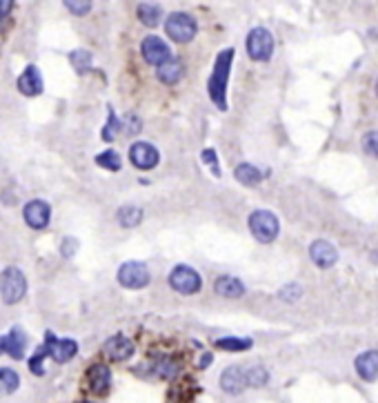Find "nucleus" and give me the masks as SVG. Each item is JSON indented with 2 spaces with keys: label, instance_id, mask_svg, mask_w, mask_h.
Instances as JSON below:
<instances>
[{
  "label": "nucleus",
  "instance_id": "41",
  "mask_svg": "<svg viewBox=\"0 0 378 403\" xmlns=\"http://www.w3.org/2000/svg\"><path fill=\"white\" fill-rule=\"evenodd\" d=\"M376 96H378V80H376Z\"/></svg>",
  "mask_w": 378,
  "mask_h": 403
},
{
  "label": "nucleus",
  "instance_id": "9",
  "mask_svg": "<svg viewBox=\"0 0 378 403\" xmlns=\"http://www.w3.org/2000/svg\"><path fill=\"white\" fill-rule=\"evenodd\" d=\"M45 348L56 363H67L78 354V344L74 339H56L54 332L45 334Z\"/></svg>",
  "mask_w": 378,
  "mask_h": 403
},
{
  "label": "nucleus",
  "instance_id": "30",
  "mask_svg": "<svg viewBox=\"0 0 378 403\" xmlns=\"http://www.w3.org/2000/svg\"><path fill=\"white\" fill-rule=\"evenodd\" d=\"M270 381V372H267L263 365H254V368L247 370V386L252 388H263Z\"/></svg>",
  "mask_w": 378,
  "mask_h": 403
},
{
  "label": "nucleus",
  "instance_id": "25",
  "mask_svg": "<svg viewBox=\"0 0 378 403\" xmlns=\"http://www.w3.org/2000/svg\"><path fill=\"white\" fill-rule=\"evenodd\" d=\"M214 346L218 350H227V352H242L252 348V339H242V337H223L214 341Z\"/></svg>",
  "mask_w": 378,
  "mask_h": 403
},
{
  "label": "nucleus",
  "instance_id": "17",
  "mask_svg": "<svg viewBox=\"0 0 378 403\" xmlns=\"http://www.w3.org/2000/svg\"><path fill=\"white\" fill-rule=\"evenodd\" d=\"M214 292L223 299H240L245 295V283L231 274H223L214 281Z\"/></svg>",
  "mask_w": 378,
  "mask_h": 403
},
{
  "label": "nucleus",
  "instance_id": "32",
  "mask_svg": "<svg viewBox=\"0 0 378 403\" xmlns=\"http://www.w3.org/2000/svg\"><path fill=\"white\" fill-rule=\"evenodd\" d=\"M278 297L285 303H296L303 297V285L300 283H287L285 288L278 290Z\"/></svg>",
  "mask_w": 378,
  "mask_h": 403
},
{
  "label": "nucleus",
  "instance_id": "5",
  "mask_svg": "<svg viewBox=\"0 0 378 403\" xmlns=\"http://www.w3.org/2000/svg\"><path fill=\"white\" fill-rule=\"evenodd\" d=\"M167 283L174 292H178V295L191 297V295H198L203 290V276L189 265H176L174 270L169 272Z\"/></svg>",
  "mask_w": 378,
  "mask_h": 403
},
{
  "label": "nucleus",
  "instance_id": "11",
  "mask_svg": "<svg viewBox=\"0 0 378 403\" xmlns=\"http://www.w3.org/2000/svg\"><path fill=\"white\" fill-rule=\"evenodd\" d=\"M310 259L314 261L316 267H321V270H329V267H334L336 261H338V250H336V246L332 241L319 239L310 246Z\"/></svg>",
  "mask_w": 378,
  "mask_h": 403
},
{
  "label": "nucleus",
  "instance_id": "22",
  "mask_svg": "<svg viewBox=\"0 0 378 403\" xmlns=\"http://www.w3.org/2000/svg\"><path fill=\"white\" fill-rule=\"evenodd\" d=\"M5 344H7V354L14 359H22V354H25V346H27V337L22 332L20 327H14L11 332L5 337Z\"/></svg>",
  "mask_w": 378,
  "mask_h": 403
},
{
  "label": "nucleus",
  "instance_id": "21",
  "mask_svg": "<svg viewBox=\"0 0 378 403\" xmlns=\"http://www.w3.org/2000/svg\"><path fill=\"white\" fill-rule=\"evenodd\" d=\"M180 368H182V363L174 357H158L152 363V372L158 379H174L180 372Z\"/></svg>",
  "mask_w": 378,
  "mask_h": 403
},
{
  "label": "nucleus",
  "instance_id": "31",
  "mask_svg": "<svg viewBox=\"0 0 378 403\" xmlns=\"http://www.w3.org/2000/svg\"><path fill=\"white\" fill-rule=\"evenodd\" d=\"M361 145H363V152H365V154L376 158V161H378V132H376V129L365 132L363 139H361Z\"/></svg>",
  "mask_w": 378,
  "mask_h": 403
},
{
  "label": "nucleus",
  "instance_id": "4",
  "mask_svg": "<svg viewBox=\"0 0 378 403\" xmlns=\"http://www.w3.org/2000/svg\"><path fill=\"white\" fill-rule=\"evenodd\" d=\"M245 50L254 63H267L274 54V34L267 27H254L245 38Z\"/></svg>",
  "mask_w": 378,
  "mask_h": 403
},
{
  "label": "nucleus",
  "instance_id": "38",
  "mask_svg": "<svg viewBox=\"0 0 378 403\" xmlns=\"http://www.w3.org/2000/svg\"><path fill=\"white\" fill-rule=\"evenodd\" d=\"M76 246H78V241H74V239H67V241H63V256H71L76 252Z\"/></svg>",
  "mask_w": 378,
  "mask_h": 403
},
{
  "label": "nucleus",
  "instance_id": "29",
  "mask_svg": "<svg viewBox=\"0 0 378 403\" xmlns=\"http://www.w3.org/2000/svg\"><path fill=\"white\" fill-rule=\"evenodd\" d=\"M69 60H71V65H74V69L78 71V74H85V71H89V69H92V54H89V52H85V50L71 52Z\"/></svg>",
  "mask_w": 378,
  "mask_h": 403
},
{
  "label": "nucleus",
  "instance_id": "15",
  "mask_svg": "<svg viewBox=\"0 0 378 403\" xmlns=\"http://www.w3.org/2000/svg\"><path fill=\"white\" fill-rule=\"evenodd\" d=\"M354 370L363 379V381L374 383L378 379V350H368L356 357L354 361Z\"/></svg>",
  "mask_w": 378,
  "mask_h": 403
},
{
  "label": "nucleus",
  "instance_id": "14",
  "mask_svg": "<svg viewBox=\"0 0 378 403\" xmlns=\"http://www.w3.org/2000/svg\"><path fill=\"white\" fill-rule=\"evenodd\" d=\"M87 386L94 395H107L112 388V370L105 363H96L87 370Z\"/></svg>",
  "mask_w": 378,
  "mask_h": 403
},
{
  "label": "nucleus",
  "instance_id": "13",
  "mask_svg": "<svg viewBox=\"0 0 378 403\" xmlns=\"http://www.w3.org/2000/svg\"><path fill=\"white\" fill-rule=\"evenodd\" d=\"M22 216H25V223L34 229H45L47 225H50V218H52V210L50 205H47L45 201H31L25 205V212H22Z\"/></svg>",
  "mask_w": 378,
  "mask_h": 403
},
{
  "label": "nucleus",
  "instance_id": "18",
  "mask_svg": "<svg viewBox=\"0 0 378 403\" xmlns=\"http://www.w3.org/2000/svg\"><path fill=\"white\" fill-rule=\"evenodd\" d=\"M182 76H185V63H182L180 58L167 60L165 65H161L156 69V78L161 80L163 85H176V83L182 80Z\"/></svg>",
  "mask_w": 378,
  "mask_h": 403
},
{
  "label": "nucleus",
  "instance_id": "26",
  "mask_svg": "<svg viewBox=\"0 0 378 403\" xmlns=\"http://www.w3.org/2000/svg\"><path fill=\"white\" fill-rule=\"evenodd\" d=\"M20 386V376L11 368H0V397L16 393Z\"/></svg>",
  "mask_w": 378,
  "mask_h": 403
},
{
  "label": "nucleus",
  "instance_id": "27",
  "mask_svg": "<svg viewBox=\"0 0 378 403\" xmlns=\"http://www.w3.org/2000/svg\"><path fill=\"white\" fill-rule=\"evenodd\" d=\"M96 165L103 169H109V172H118V169L123 167V158H120V154L114 150H105L96 156Z\"/></svg>",
  "mask_w": 378,
  "mask_h": 403
},
{
  "label": "nucleus",
  "instance_id": "8",
  "mask_svg": "<svg viewBox=\"0 0 378 403\" xmlns=\"http://www.w3.org/2000/svg\"><path fill=\"white\" fill-rule=\"evenodd\" d=\"M140 54L145 58V63H150L154 67H161L167 60L174 58L169 45L163 38H158V36H147V38L140 43Z\"/></svg>",
  "mask_w": 378,
  "mask_h": 403
},
{
  "label": "nucleus",
  "instance_id": "40",
  "mask_svg": "<svg viewBox=\"0 0 378 403\" xmlns=\"http://www.w3.org/2000/svg\"><path fill=\"white\" fill-rule=\"evenodd\" d=\"M7 352V344H5V337H0V354Z\"/></svg>",
  "mask_w": 378,
  "mask_h": 403
},
{
  "label": "nucleus",
  "instance_id": "16",
  "mask_svg": "<svg viewBox=\"0 0 378 403\" xmlns=\"http://www.w3.org/2000/svg\"><path fill=\"white\" fill-rule=\"evenodd\" d=\"M221 388L227 395H240L247 388V372L240 365H229L221 374Z\"/></svg>",
  "mask_w": 378,
  "mask_h": 403
},
{
  "label": "nucleus",
  "instance_id": "23",
  "mask_svg": "<svg viewBox=\"0 0 378 403\" xmlns=\"http://www.w3.org/2000/svg\"><path fill=\"white\" fill-rule=\"evenodd\" d=\"M138 20L143 22L145 27H158L163 20V9L158 7L156 3H140L138 5Z\"/></svg>",
  "mask_w": 378,
  "mask_h": 403
},
{
  "label": "nucleus",
  "instance_id": "3",
  "mask_svg": "<svg viewBox=\"0 0 378 403\" xmlns=\"http://www.w3.org/2000/svg\"><path fill=\"white\" fill-rule=\"evenodd\" d=\"M247 225L252 236L259 241V243H274L278 239V232H280V223L274 212L270 210H256L249 214L247 218Z\"/></svg>",
  "mask_w": 378,
  "mask_h": 403
},
{
  "label": "nucleus",
  "instance_id": "2",
  "mask_svg": "<svg viewBox=\"0 0 378 403\" xmlns=\"http://www.w3.org/2000/svg\"><path fill=\"white\" fill-rule=\"evenodd\" d=\"M165 34L174 43L185 45V43H191L194 38H196L198 22L191 14H187V11H174V14H169L165 18Z\"/></svg>",
  "mask_w": 378,
  "mask_h": 403
},
{
  "label": "nucleus",
  "instance_id": "42",
  "mask_svg": "<svg viewBox=\"0 0 378 403\" xmlns=\"http://www.w3.org/2000/svg\"><path fill=\"white\" fill-rule=\"evenodd\" d=\"M82 403H94V401H82Z\"/></svg>",
  "mask_w": 378,
  "mask_h": 403
},
{
  "label": "nucleus",
  "instance_id": "24",
  "mask_svg": "<svg viewBox=\"0 0 378 403\" xmlns=\"http://www.w3.org/2000/svg\"><path fill=\"white\" fill-rule=\"evenodd\" d=\"M143 221V210L136 205H123L118 210V223L123 227H136Z\"/></svg>",
  "mask_w": 378,
  "mask_h": 403
},
{
  "label": "nucleus",
  "instance_id": "12",
  "mask_svg": "<svg viewBox=\"0 0 378 403\" xmlns=\"http://www.w3.org/2000/svg\"><path fill=\"white\" fill-rule=\"evenodd\" d=\"M133 350H136V346H133V341L125 334L109 337L103 346V352L109 361H127L133 354Z\"/></svg>",
  "mask_w": 378,
  "mask_h": 403
},
{
  "label": "nucleus",
  "instance_id": "20",
  "mask_svg": "<svg viewBox=\"0 0 378 403\" xmlns=\"http://www.w3.org/2000/svg\"><path fill=\"white\" fill-rule=\"evenodd\" d=\"M234 178L240 183V185H245V188H256L259 183L265 178L263 172L256 165L252 163H240L236 169H234Z\"/></svg>",
  "mask_w": 378,
  "mask_h": 403
},
{
  "label": "nucleus",
  "instance_id": "33",
  "mask_svg": "<svg viewBox=\"0 0 378 403\" xmlns=\"http://www.w3.org/2000/svg\"><path fill=\"white\" fill-rule=\"evenodd\" d=\"M201 158H203V163L212 169V174H214L216 178L221 176V167H218V154H216V150H212V148L203 150Z\"/></svg>",
  "mask_w": 378,
  "mask_h": 403
},
{
  "label": "nucleus",
  "instance_id": "37",
  "mask_svg": "<svg viewBox=\"0 0 378 403\" xmlns=\"http://www.w3.org/2000/svg\"><path fill=\"white\" fill-rule=\"evenodd\" d=\"M11 9H14V3H9V0H0V25L7 20V16L11 14Z\"/></svg>",
  "mask_w": 378,
  "mask_h": 403
},
{
  "label": "nucleus",
  "instance_id": "35",
  "mask_svg": "<svg viewBox=\"0 0 378 403\" xmlns=\"http://www.w3.org/2000/svg\"><path fill=\"white\" fill-rule=\"evenodd\" d=\"M123 129L129 134V136H133V134H138V132L143 129V125H140V118H138L136 114H129V116H125V120H123Z\"/></svg>",
  "mask_w": 378,
  "mask_h": 403
},
{
  "label": "nucleus",
  "instance_id": "28",
  "mask_svg": "<svg viewBox=\"0 0 378 403\" xmlns=\"http://www.w3.org/2000/svg\"><path fill=\"white\" fill-rule=\"evenodd\" d=\"M123 129V123L118 120V116H116V112L112 107H107V125L103 127V141H114V136L116 134Z\"/></svg>",
  "mask_w": 378,
  "mask_h": 403
},
{
  "label": "nucleus",
  "instance_id": "19",
  "mask_svg": "<svg viewBox=\"0 0 378 403\" xmlns=\"http://www.w3.org/2000/svg\"><path fill=\"white\" fill-rule=\"evenodd\" d=\"M18 90L25 96H38L43 92V76H41L38 67L29 65L25 71H22V76L18 78Z\"/></svg>",
  "mask_w": 378,
  "mask_h": 403
},
{
  "label": "nucleus",
  "instance_id": "34",
  "mask_svg": "<svg viewBox=\"0 0 378 403\" xmlns=\"http://www.w3.org/2000/svg\"><path fill=\"white\" fill-rule=\"evenodd\" d=\"M45 357H50V354H47V348H45V346L34 352V357L29 359V370H31L34 374H38V376H41V374L45 372V370H43V359H45Z\"/></svg>",
  "mask_w": 378,
  "mask_h": 403
},
{
  "label": "nucleus",
  "instance_id": "36",
  "mask_svg": "<svg viewBox=\"0 0 378 403\" xmlns=\"http://www.w3.org/2000/svg\"><path fill=\"white\" fill-rule=\"evenodd\" d=\"M65 7L71 11L74 16H85L87 11H92V3H65Z\"/></svg>",
  "mask_w": 378,
  "mask_h": 403
},
{
  "label": "nucleus",
  "instance_id": "39",
  "mask_svg": "<svg viewBox=\"0 0 378 403\" xmlns=\"http://www.w3.org/2000/svg\"><path fill=\"white\" fill-rule=\"evenodd\" d=\"M210 363H212V354H210V352H205V354H203V359H201V363H198V368H201V370H205Z\"/></svg>",
  "mask_w": 378,
  "mask_h": 403
},
{
  "label": "nucleus",
  "instance_id": "10",
  "mask_svg": "<svg viewBox=\"0 0 378 403\" xmlns=\"http://www.w3.org/2000/svg\"><path fill=\"white\" fill-rule=\"evenodd\" d=\"M129 161H131L133 167L145 169V172H147V169H154L158 163H161V154H158V150L154 148L152 143L138 141L129 148Z\"/></svg>",
  "mask_w": 378,
  "mask_h": 403
},
{
  "label": "nucleus",
  "instance_id": "1",
  "mask_svg": "<svg viewBox=\"0 0 378 403\" xmlns=\"http://www.w3.org/2000/svg\"><path fill=\"white\" fill-rule=\"evenodd\" d=\"M234 56H236L234 47H227V50L218 54L214 60V71L210 80H207V94H210L212 103L221 112H227V83L231 74V65H234Z\"/></svg>",
  "mask_w": 378,
  "mask_h": 403
},
{
  "label": "nucleus",
  "instance_id": "6",
  "mask_svg": "<svg viewBox=\"0 0 378 403\" xmlns=\"http://www.w3.org/2000/svg\"><path fill=\"white\" fill-rule=\"evenodd\" d=\"M27 295V278L18 267H7L0 274V297L5 303H18L22 297Z\"/></svg>",
  "mask_w": 378,
  "mask_h": 403
},
{
  "label": "nucleus",
  "instance_id": "7",
  "mask_svg": "<svg viewBox=\"0 0 378 403\" xmlns=\"http://www.w3.org/2000/svg\"><path fill=\"white\" fill-rule=\"evenodd\" d=\"M150 281H152L150 267L140 261H127L118 270V283L127 290H143L150 285Z\"/></svg>",
  "mask_w": 378,
  "mask_h": 403
}]
</instances>
